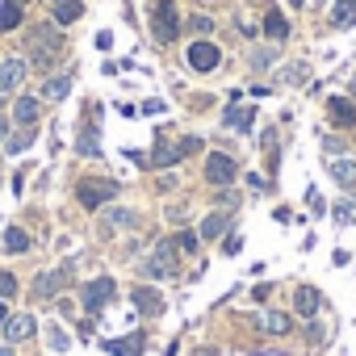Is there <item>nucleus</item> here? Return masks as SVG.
Listing matches in <instances>:
<instances>
[{"label":"nucleus","mask_w":356,"mask_h":356,"mask_svg":"<svg viewBox=\"0 0 356 356\" xmlns=\"http://www.w3.org/2000/svg\"><path fill=\"white\" fill-rule=\"evenodd\" d=\"M122 193V185L118 181H105V176H92V181H80V189H76V202L84 206V210H101L105 202H113Z\"/></svg>","instance_id":"obj_1"},{"label":"nucleus","mask_w":356,"mask_h":356,"mask_svg":"<svg viewBox=\"0 0 356 356\" xmlns=\"http://www.w3.org/2000/svg\"><path fill=\"white\" fill-rule=\"evenodd\" d=\"M59 51H63V38H59L55 26H34V30H30V55H34L38 67H51V59H55Z\"/></svg>","instance_id":"obj_2"},{"label":"nucleus","mask_w":356,"mask_h":356,"mask_svg":"<svg viewBox=\"0 0 356 356\" xmlns=\"http://www.w3.org/2000/svg\"><path fill=\"white\" fill-rule=\"evenodd\" d=\"M143 268H147V277H176V273H181V252H176L172 239H163V243L151 248V256H147Z\"/></svg>","instance_id":"obj_3"},{"label":"nucleus","mask_w":356,"mask_h":356,"mask_svg":"<svg viewBox=\"0 0 356 356\" xmlns=\"http://www.w3.org/2000/svg\"><path fill=\"white\" fill-rule=\"evenodd\" d=\"M151 30H155V42H176V34H181V17H176V5L172 0H159L155 13H151Z\"/></svg>","instance_id":"obj_4"},{"label":"nucleus","mask_w":356,"mask_h":356,"mask_svg":"<svg viewBox=\"0 0 356 356\" xmlns=\"http://www.w3.org/2000/svg\"><path fill=\"white\" fill-rule=\"evenodd\" d=\"M193 151H202V138H176V143H155V151H151V163L155 168H172L176 159H185V155H193Z\"/></svg>","instance_id":"obj_5"},{"label":"nucleus","mask_w":356,"mask_h":356,"mask_svg":"<svg viewBox=\"0 0 356 356\" xmlns=\"http://www.w3.org/2000/svg\"><path fill=\"white\" fill-rule=\"evenodd\" d=\"M118 293V285H113V277H92L88 285H84V310L88 314H97V310H105V302Z\"/></svg>","instance_id":"obj_6"},{"label":"nucleus","mask_w":356,"mask_h":356,"mask_svg":"<svg viewBox=\"0 0 356 356\" xmlns=\"http://www.w3.org/2000/svg\"><path fill=\"white\" fill-rule=\"evenodd\" d=\"M235 176H239V168H235L231 155H222V151L206 155V181H210V185H231Z\"/></svg>","instance_id":"obj_7"},{"label":"nucleus","mask_w":356,"mask_h":356,"mask_svg":"<svg viewBox=\"0 0 356 356\" xmlns=\"http://www.w3.org/2000/svg\"><path fill=\"white\" fill-rule=\"evenodd\" d=\"M185 59H189L193 72H214V67L222 63V51H218L214 42H189V55H185Z\"/></svg>","instance_id":"obj_8"},{"label":"nucleus","mask_w":356,"mask_h":356,"mask_svg":"<svg viewBox=\"0 0 356 356\" xmlns=\"http://www.w3.org/2000/svg\"><path fill=\"white\" fill-rule=\"evenodd\" d=\"M34 331H38V323H34V314H26V310L5 318V339H9V343H26Z\"/></svg>","instance_id":"obj_9"},{"label":"nucleus","mask_w":356,"mask_h":356,"mask_svg":"<svg viewBox=\"0 0 356 356\" xmlns=\"http://www.w3.org/2000/svg\"><path fill=\"white\" fill-rule=\"evenodd\" d=\"M26 72H30V63H26V59H5V63H0V92H13V88H22Z\"/></svg>","instance_id":"obj_10"},{"label":"nucleus","mask_w":356,"mask_h":356,"mask_svg":"<svg viewBox=\"0 0 356 356\" xmlns=\"http://www.w3.org/2000/svg\"><path fill=\"white\" fill-rule=\"evenodd\" d=\"M293 310L306 314V318H314V314L323 310V293H318L314 285H298V289H293Z\"/></svg>","instance_id":"obj_11"},{"label":"nucleus","mask_w":356,"mask_h":356,"mask_svg":"<svg viewBox=\"0 0 356 356\" xmlns=\"http://www.w3.org/2000/svg\"><path fill=\"white\" fill-rule=\"evenodd\" d=\"M256 327H260V331H268V335H289V327H293V323H289V314H285V310H260V314H256Z\"/></svg>","instance_id":"obj_12"},{"label":"nucleus","mask_w":356,"mask_h":356,"mask_svg":"<svg viewBox=\"0 0 356 356\" xmlns=\"http://www.w3.org/2000/svg\"><path fill=\"white\" fill-rule=\"evenodd\" d=\"M327 113H331V122H335L339 130L356 126V105H352V101H343V97H331V101H327Z\"/></svg>","instance_id":"obj_13"},{"label":"nucleus","mask_w":356,"mask_h":356,"mask_svg":"<svg viewBox=\"0 0 356 356\" xmlns=\"http://www.w3.org/2000/svg\"><path fill=\"white\" fill-rule=\"evenodd\" d=\"M63 285H67V273H63V268L42 273V277L34 281V298H55V293H63Z\"/></svg>","instance_id":"obj_14"},{"label":"nucleus","mask_w":356,"mask_h":356,"mask_svg":"<svg viewBox=\"0 0 356 356\" xmlns=\"http://www.w3.org/2000/svg\"><path fill=\"white\" fill-rule=\"evenodd\" d=\"M130 302H134L143 314H159V310H163V298H159L151 285H134V289H130Z\"/></svg>","instance_id":"obj_15"},{"label":"nucleus","mask_w":356,"mask_h":356,"mask_svg":"<svg viewBox=\"0 0 356 356\" xmlns=\"http://www.w3.org/2000/svg\"><path fill=\"white\" fill-rule=\"evenodd\" d=\"M80 13H84V5H80V0H51V17H55L59 26H72V22H80Z\"/></svg>","instance_id":"obj_16"},{"label":"nucleus","mask_w":356,"mask_h":356,"mask_svg":"<svg viewBox=\"0 0 356 356\" xmlns=\"http://www.w3.org/2000/svg\"><path fill=\"white\" fill-rule=\"evenodd\" d=\"M38 113H42L38 97H17V105H13V122H17V126H34Z\"/></svg>","instance_id":"obj_17"},{"label":"nucleus","mask_w":356,"mask_h":356,"mask_svg":"<svg viewBox=\"0 0 356 356\" xmlns=\"http://www.w3.org/2000/svg\"><path fill=\"white\" fill-rule=\"evenodd\" d=\"M331 26L335 30H352L356 26V0H335L331 5Z\"/></svg>","instance_id":"obj_18"},{"label":"nucleus","mask_w":356,"mask_h":356,"mask_svg":"<svg viewBox=\"0 0 356 356\" xmlns=\"http://www.w3.org/2000/svg\"><path fill=\"white\" fill-rule=\"evenodd\" d=\"M264 34H268V38H277V42H281V38H289V22H285V13L268 9V13H264Z\"/></svg>","instance_id":"obj_19"},{"label":"nucleus","mask_w":356,"mask_h":356,"mask_svg":"<svg viewBox=\"0 0 356 356\" xmlns=\"http://www.w3.org/2000/svg\"><path fill=\"white\" fill-rule=\"evenodd\" d=\"M143 343H147V339L134 331V335H126V339H113L109 352H113V356H143Z\"/></svg>","instance_id":"obj_20"},{"label":"nucleus","mask_w":356,"mask_h":356,"mask_svg":"<svg viewBox=\"0 0 356 356\" xmlns=\"http://www.w3.org/2000/svg\"><path fill=\"white\" fill-rule=\"evenodd\" d=\"M67 92H72V76H51V80L42 84V97H47V101H63Z\"/></svg>","instance_id":"obj_21"},{"label":"nucleus","mask_w":356,"mask_h":356,"mask_svg":"<svg viewBox=\"0 0 356 356\" xmlns=\"http://www.w3.org/2000/svg\"><path fill=\"white\" fill-rule=\"evenodd\" d=\"M252 122H256V109H243V105H231L227 109V126L231 130H252Z\"/></svg>","instance_id":"obj_22"},{"label":"nucleus","mask_w":356,"mask_h":356,"mask_svg":"<svg viewBox=\"0 0 356 356\" xmlns=\"http://www.w3.org/2000/svg\"><path fill=\"white\" fill-rule=\"evenodd\" d=\"M5 252H13V256L30 252V235H26L22 227H9V231H5Z\"/></svg>","instance_id":"obj_23"},{"label":"nucleus","mask_w":356,"mask_h":356,"mask_svg":"<svg viewBox=\"0 0 356 356\" xmlns=\"http://www.w3.org/2000/svg\"><path fill=\"white\" fill-rule=\"evenodd\" d=\"M22 26V5L17 0H5V5H0V30H17Z\"/></svg>","instance_id":"obj_24"},{"label":"nucleus","mask_w":356,"mask_h":356,"mask_svg":"<svg viewBox=\"0 0 356 356\" xmlns=\"http://www.w3.org/2000/svg\"><path fill=\"white\" fill-rule=\"evenodd\" d=\"M30 143H34V130H30V126H22L17 134H9V138H5V151H9V155H22Z\"/></svg>","instance_id":"obj_25"},{"label":"nucleus","mask_w":356,"mask_h":356,"mask_svg":"<svg viewBox=\"0 0 356 356\" xmlns=\"http://www.w3.org/2000/svg\"><path fill=\"white\" fill-rule=\"evenodd\" d=\"M331 176H335L339 185H352V181H356V163H352V159H335V163H331Z\"/></svg>","instance_id":"obj_26"},{"label":"nucleus","mask_w":356,"mask_h":356,"mask_svg":"<svg viewBox=\"0 0 356 356\" xmlns=\"http://www.w3.org/2000/svg\"><path fill=\"white\" fill-rule=\"evenodd\" d=\"M222 227H227V218H222V214H210V218L202 222V231H197V235H202V239H218V235H222Z\"/></svg>","instance_id":"obj_27"},{"label":"nucleus","mask_w":356,"mask_h":356,"mask_svg":"<svg viewBox=\"0 0 356 356\" xmlns=\"http://www.w3.org/2000/svg\"><path fill=\"white\" fill-rule=\"evenodd\" d=\"M47 343H51L55 352H63V348H72V339H67V331H63V327H55V323L47 327Z\"/></svg>","instance_id":"obj_28"},{"label":"nucleus","mask_w":356,"mask_h":356,"mask_svg":"<svg viewBox=\"0 0 356 356\" xmlns=\"http://www.w3.org/2000/svg\"><path fill=\"white\" fill-rule=\"evenodd\" d=\"M80 155H92V159L101 155V143H97V130H84V134H80Z\"/></svg>","instance_id":"obj_29"},{"label":"nucleus","mask_w":356,"mask_h":356,"mask_svg":"<svg viewBox=\"0 0 356 356\" xmlns=\"http://www.w3.org/2000/svg\"><path fill=\"white\" fill-rule=\"evenodd\" d=\"M197 239H202L197 231H181V235L172 239V243H176V252H197Z\"/></svg>","instance_id":"obj_30"},{"label":"nucleus","mask_w":356,"mask_h":356,"mask_svg":"<svg viewBox=\"0 0 356 356\" xmlns=\"http://www.w3.org/2000/svg\"><path fill=\"white\" fill-rule=\"evenodd\" d=\"M13 293H17V277L0 268V298H13Z\"/></svg>","instance_id":"obj_31"},{"label":"nucleus","mask_w":356,"mask_h":356,"mask_svg":"<svg viewBox=\"0 0 356 356\" xmlns=\"http://www.w3.org/2000/svg\"><path fill=\"white\" fill-rule=\"evenodd\" d=\"M109 222H113V227H138V218H134L130 210H113V214H109Z\"/></svg>","instance_id":"obj_32"},{"label":"nucleus","mask_w":356,"mask_h":356,"mask_svg":"<svg viewBox=\"0 0 356 356\" xmlns=\"http://www.w3.org/2000/svg\"><path fill=\"white\" fill-rule=\"evenodd\" d=\"M189 26H193V30H197V34H210V30H214V22H210V17H193V22H189Z\"/></svg>","instance_id":"obj_33"},{"label":"nucleus","mask_w":356,"mask_h":356,"mask_svg":"<svg viewBox=\"0 0 356 356\" xmlns=\"http://www.w3.org/2000/svg\"><path fill=\"white\" fill-rule=\"evenodd\" d=\"M248 185H252V189H256V193H264V189H268V181H264V176H256V172H252V176H248Z\"/></svg>","instance_id":"obj_34"},{"label":"nucleus","mask_w":356,"mask_h":356,"mask_svg":"<svg viewBox=\"0 0 356 356\" xmlns=\"http://www.w3.org/2000/svg\"><path fill=\"white\" fill-rule=\"evenodd\" d=\"M323 147H327V151H331V155H339V151H343V143H339V138H331V134H327V138H323Z\"/></svg>","instance_id":"obj_35"},{"label":"nucleus","mask_w":356,"mask_h":356,"mask_svg":"<svg viewBox=\"0 0 356 356\" xmlns=\"http://www.w3.org/2000/svg\"><path fill=\"white\" fill-rule=\"evenodd\" d=\"M273 63V51H256V67H268Z\"/></svg>","instance_id":"obj_36"},{"label":"nucleus","mask_w":356,"mask_h":356,"mask_svg":"<svg viewBox=\"0 0 356 356\" xmlns=\"http://www.w3.org/2000/svg\"><path fill=\"white\" fill-rule=\"evenodd\" d=\"M239 248H243V239H239V235H231V239H227V256H235Z\"/></svg>","instance_id":"obj_37"},{"label":"nucleus","mask_w":356,"mask_h":356,"mask_svg":"<svg viewBox=\"0 0 356 356\" xmlns=\"http://www.w3.org/2000/svg\"><path fill=\"white\" fill-rule=\"evenodd\" d=\"M5 318H9V310H5V298H0V327H5Z\"/></svg>","instance_id":"obj_38"},{"label":"nucleus","mask_w":356,"mask_h":356,"mask_svg":"<svg viewBox=\"0 0 356 356\" xmlns=\"http://www.w3.org/2000/svg\"><path fill=\"white\" fill-rule=\"evenodd\" d=\"M193 356H218V348H202V352H193Z\"/></svg>","instance_id":"obj_39"},{"label":"nucleus","mask_w":356,"mask_h":356,"mask_svg":"<svg viewBox=\"0 0 356 356\" xmlns=\"http://www.w3.org/2000/svg\"><path fill=\"white\" fill-rule=\"evenodd\" d=\"M9 138V122H0V143H5Z\"/></svg>","instance_id":"obj_40"},{"label":"nucleus","mask_w":356,"mask_h":356,"mask_svg":"<svg viewBox=\"0 0 356 356\" xmlns=\"http://www.w3.org/2000/svg\"><path fill=\"white\" fill-rule=\"evenodd\" d=\"M0 356H13V343H0Z\"/></svg>","instance_id":"obj_41"},{"label":"nucleus","mask_w":356,"mask_h":356,"mask_svg":"<svg viewBox=\"0 0 356 356\" xmlns=\"http://www.w3.org/2000/svg\"><path fill=\"white\" fill-rule=\"evenodd\" d=\"M289 5H293V9H302V5H306V0H289Z\"/></svg>","instance_id":"obj_42"}]
</instances>
